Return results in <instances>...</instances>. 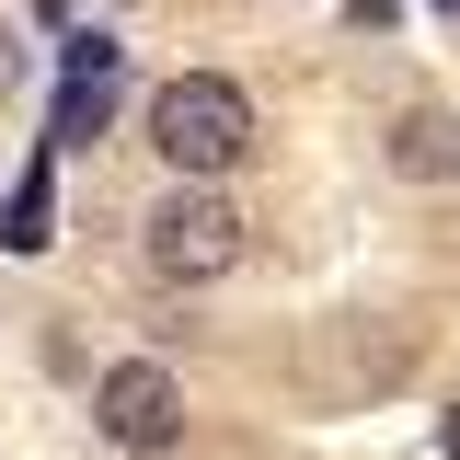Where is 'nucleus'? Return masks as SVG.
<instances>
[{"instance_id":"obj_1","label":"nucleus","mask_w":460,"mask_h":460,"mask_svg":"<svg viewBox=\"0 0 460 460\" xmlns=\"http://www.w3.org/2000/svg\"><path fill=\"white\" fill-rule=\"evenodd\" d=\"M150 150H162L184 184L230 172L242 150H253V93H242V81H219V69H184V81H162V93H150Z\"/></svg>"},{"instance_id":"obj_2","label":"nucleus","mask_w":460,"mask_h":460,"mask_svg":"<svg viewBox=\"0 0 460 460\" xmlns=\"http://www.w3.org/2000/svg\"><path fill=\"white\" fill-rule=\"evenodd\" d=\"M150 265H162L172 288H208L242 265V208H230L219 184H184V196H162L150 208Z\"/></svg>"},{"instance_id":"obj_3","label":"nucleus","mask_w":460,"mask_h":460,"mask_svg":"<svg viewBox=\"0 0 460 460\" xmlns=\"http://www.w3.org/2000/svg\"><path fill=\"white\" fill-rule=\"evenodd\" d=\"M93 426H104L115 449H138V460L184 449V392H172V368H150V357L104 368V392H93Z\"/></svg>"},{"instance_id":"obj_4","label":"nucleus","mask_w":460,"mask_h":460,"mask_svg":"<svg viewBox=\"0 0 460 460\" xmlns=\"http://www.w3.org/2000/svg\"><path fill=\"white\" fill-rule=\"evenodd\" d=\"M392 162H402V172H426V184H438V172H460V127H449V115H438V104H414V115H402V127H392Z\"/></svg>"},{"instance_id":"obj_5","label":"nucleus","mask_w":460,"mask_h":460,"mask_svg":"<svg viewBox=\"0 0 460 460\" xmlns=\"http://www.w3.org/2000/svg\"><path fill=\"white\" fill-rule=\"evenodd\" d=\"M58 196H47V172H23V184H12V196H0V253H47L58 242Z\"/></svg>"},{"instance_id":"obj_6","label":"nucleus","mask_w":460,"mask_h":460,"mask_svg":"<svg viewBox=\"0 0 460 460\" xmlns=\"http://www.w3.org/2000/svg\"><path fill=\"white\" fill-rule=\"evenodd\" d=\"M104 115H115V81H69V93H58V150H81Z\"/></svg>"},{"instance_id":"obj_7","label":"nucleus","mask_w":460,"mask_h":460,"mask_svg":"<svg viewBox=\"0 0 460 460\" xmlns=\"http://www.w3.org/2000/svg\"><path fill=\"white\" fill-rule=\"evenodd\" d=\"M115 69H127L115 35H69V81H115Z\"/></svg>"},{"instance_id":"obj_8","label":"nucleus","mask_w":460,"mask_h":460,"mask_svg":"<svg viewBox=\"0 0 460 460\" xmlns=\"http://www.w3.org/2000/svg\"><path fill=\"white\" fill-rule=\"evenodd\" d=\"M12 93H23V35L0 23V104H12Z\"/></svg>"},{"instance_id":"obj_9","label":"nucleus","mask_w":460,"mask_h":460,"mask_svg":"<svg viewBox=\"0 0 460 460\" xmlns=\"http://www.w3.org/2000/svg\"><path fill=\"white\" fill-rule=\"evenodd\" d=\"M438 449H449V460H460V402H449V426H438Z\"/></svg>"},{"instance_id":"obj_10","label":"nucleus","mask_w":460,"mask_h":460,"mask_svg":"<svg viewBox=\"0 0 460 460\" xmlns=\"http://www.w3.org/2000/svg\"><path fill=\"white\" fill-rule=\"evenodd\" d=\"M438 12H449V23H460V0H438Z\"/></svg>"}]
</instances>
